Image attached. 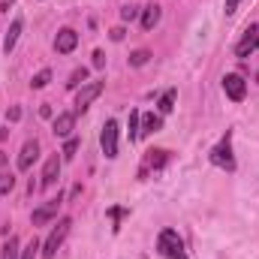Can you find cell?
I'll return each mask as SVG.
<instances>
[{
  "instance_id": "obj_26",
  "label": "cell",
  "mask_w": 259,
  "mask_h": 259,
  "mask_svg": "<svg viewBox=\"0 0 259 259\" xmlns=\"http://www.w3.org/2000/svg\"><path fill=\"white\" fill-rule=\"evenodd\" d=\"M6 121H9V124L21 121V109H18V106H9V109H6Z\"/></svg>"
},
{
  "instance_id": "obj_17",
  "label": "cell",
  "mask_w": 259,
  "mask_h": 259,
  "mask_svg": "<svg viewBox=\"0 0 259 259\" xmlns=\"http://www.w3.org/2000/svg\"><path fill=\"white\" fill-rule=\"evenodd\" d=\"M49 81H52V69H39V72L30 78V88H36V91H39V88H46Z\"/></svg>"
},
{
  "instance_id": "obj_2",
  "label": "cell",
  "mask_w": 259,
  "mask_h": 259,
  "mask_svg": "<svg viewBox=\"0 0 259 259\" xmlns=\"http://www.w3.org/2000/svg\"><path fill=\"white\" fill-rule=\"evenodd\" d=\"M69 226H72V220H69V217H64V220H58V223H55V229L49 232V238H46V244H42V259H55L58 247L64 244V238L69 235Z\"/></svg>"
},
{
  "instance_id": "obj_8",
  "label": "cell",
  "mask_w": 259,
  "mask_h": 259,
  "mask_svg": "<svg viewBox=\"0 0 259 259\" xmlns=\"http://www.w3.org/2000/svg\"><path fill=\"white\" fill-rule=\"evenodd\" d=\"M36 157H39V145H36V139L24 142V145H21V154H18V172H27V169L33 166Z\"/></svg>"
},
{
  "instance_id": "obj_18",
  "label": "cell",
  "mask_w": 259,
  "mask_h": 259,
  "mask_svg": "<svg viewBox=\"0 0 259 259\" xmlns=\"http://www.w3.org/2000/svg\"><path fill=\"white\" fill-rule=\"evenodd\" d=\"M172 109H175V91L169 88V91H166V94L160 97V112H163V115H169Z\"/></svg>"
},
{
  "instance_id": "obj_31",
  "label": "cell",
  "mask_w": 259,
  "mask_h": 259,
  "mask_svg": "<svg viewBox=\"0 0 259 259\" xmlns=\"http://www.w3.org/2000/svg\"><path fill=\"white\" fill-rule=\"evenodd\" d=\"M39 118H52V106H42L39 109Z\"/></svg>"
},
{
  "instance_id": "obj_3",
  "label": "cell",
  "mask_w": 259,
  "mask_h": 259,
  "mask_svg": "<svg viewBox=\"0 0 259 259\" xmlns=\"http://www.w3.org/2000/svg\"><path fill=\"white\" fill-rule=\"evenodd\" d=\"M211 163H214V166H220V169H226V172H232V169H235V157H232L229 133L220 139V145H214V148H211Z\"/></svg>"
},
{
  "instance_id": "obj_23",
  "label": "cell",
  "mask_w": 259,
  "mask_h": 259,
  "mask_svg": "<svg viewBox=\"0 0 259 259\" xmlns=\"http://www.w3.org/2000/svg\"><path fill=\"white\" fill-rule=\"evenodd\" d=\"M12 187H15V178H12L9 172H0V196L12 193Z\"/></svg>"
},
{
  "instance_id": "obj_24",
  "label": "cell",
  "mask_w": 259,
  "mask_h": 259,
  "mask_svg": "<svg viewBox=\"0 0 259 259\" xmlns=\"http://www.w3.org/2000/svg\"><path fill=\"white\" fill-rule=\"evenodd\" d=\"M39 250H42V244H39L36 238H30V244L21 250V259H36V253H39Z\"/></svg>"
},
{
  "instance_id": "obj_9",
  "label": "cell",
  "mask_w": 259,
  "mask_h": 259,
  "mask_svg": "<svg viewBox=\"0 0 259 259\" xmlns=\"http://www.w3.org/2000/svg\"><path fill=\"white\" fill-rule=\"evenodd\" d=\"M75 46H78V33H75L72 27H64V30L58 33V39H55V52H58V55H69Z\"/></svg>"
},
{
  "instance_id": "obj_7",
  "label": "cell",
  "mask_w": 259,
  "mask_h": 259,
  "mask_svg": "<svg viewBox=\"0 0 259 259\" xmlns=\"http://www.w3.org/2000/svg\"><path fill=\"white\" fill-rule=\"evenodd\" d=\"M256 49H259V27L256 24H250V27L244 30V39L235 46V55H238V58H250Z\"/></svg>"
},
{
  "instance_id": "obj_6",
  "label": "cell",
  "mask_w": 259,
  "mask_h": 259,
  "mask_svg": "<svg viewBox=\"0 0 259 259\" xmlns=\"http://www.w3.org/2000/svg\"><path fill=\"white\" fill-rule=\"evenodd\" d=\"M103 88H106L103 81H88V84H81V91H78V97H75V109H78V112H84V109H88V106L103 94Z\"/></svg>"
},
{
  "instance_id": "obj_5",
  "label": "cell",
  "mask_w": 259,
  "mask_h": 259,
  "mask_svg": "<svg viewBox=\"0 0 259 259\" xmlns=\"http://www.w3.org/2000/svg\"><path fill=\"white\" fill-rule=\"evenodd\" d=\"M223 91H226V97H229L232 103H241V100H244V94H247V84H244V78H241V75L229 72V75H223Z\"/></svg>"
},
{
  "instance_id": "obj_20",
  "label": "cell",
  "mask_w": 259,
  "mask_h": 259,
  "mask_svg": "<svg viewBox=\"0 0 259 259\" xmlns=\"http://www.w3.org/2000/svg\"><path fill=\"white\" fill-rule=\"evenodd\" d=\"M78 84H88V69H84V66L75 69V72L69 75V81H66V88H78Z\"/></svg>"
},
{
  "instance_id": "obj_22",
  "label": "cell",
  "mask_w": 259,
  "mask_h": 259,
  "mask_svg": "<svg viewBox=\"0 0 259 259\" xmlns=\"http://www.w3.org/2000/svg\"><path fill=\"white\" fill-rule=\"evenodd\" d=\"M160 127H163V121H160L157 115H148V118H145V124H142V136H145V133H157Z\"/></svg>"
},
{
  "instance_id": "obj_10",
  "label": "cell",
  "mask_w": 259,
  "mask_h": 259,
  "mask_svg": "<svg viewBox=\"0 0 259 259\" xmlns=\"http://www.w3.org/2000/svg\"><path fill=\"white\" fill-rule=\"evenodd\" d=\"M58 205H61V196H58V199H52L49 205L36 208V211L30 214V223H33V226H42V223H49V220H52V217L58 214Z\"/></svg>"
},
{
  "instance_id": "obj_28",
  "label": "cell",
  "mask_w": 259,
  "mask_h": 259,
  "mask_svg": "<svg viewBox=\"0 0 259 259\" xmlns=\"http://www.w3.org/2000/svg\"><path fill=\"white\" fill-rule=\"evenodd\" d=\"M238 3H241V0H226V3H223V12H226V15H235V12H238Z\"/></svg>"
},
{
  "instance_id": "obj_19",
  "label": "cell",
  "mask_w": 259,
  "mask_h": 259,
  "mask_svg": "<svg viewBox=\"0 0 259 259\" xmlns=\"http://www.w3.org/2000/svg\"><path fill=\"white\" fill-rule=\"evenodd\" d=\"M139 124H142V115H139V112H130V142H136V139L142 136Z\"/></svg>"
},
{
  "instance_id": "obj_16",
  "label": "cell",
  "mask_w": 259,
  "mask_h": 259,
  "mask_svg": "<svg viewBox=\"0 0 259 259\" xmlns=\"http://www.w3.org/2000/svg\"><path fill=\"white\" fill-rule=\"evenodd\" d=\"M18 253H21V250H18V238L9 235V241L3 244V259H18Z\"/></svg>"
},
{
  "instance_id": "obj_32",
  "label": "cell",
  "mask_w": 259,
  "mask_h": 259,
  "mask_svg": "<svg viewBox=\"0 0 259 259\" xmlns=\"http://www.w3.org/2000/svg\"><path fill=\"white\" fill-rule=\"evenodd\" d=\"M15 0H0V12H9V6H12Z\"/></svg>"
},
{
  "instance_id": "obj_33",
  "label": "cell",
  "mask_w": 259,
  "mask_h": 259,
  "mask_svg": "<svg viewBox=\"0 0 259 259\" xmlns=\"http://www.w3.org/2000/svg\"><path fill=\"white\" fill-rule=\"evenodd\" d=\"M3 166H6V154L0 151V169H3Z\"/></svg>"
},
{
  "instance_id": "obj_1",
  "label": "cell",
  "mask_w": 259,
  "mask_h": 259,
  "mask_svg": "<svg viewBox=\"0 0 259 259\" xmlns=\"http://www.w3.org/2000/svg\"><path fill=\"white\" fill-rule=\"evenodd\" d=\"M157 250H160L166 259H187V253H184V241H181V235H178L175 229H163V232H160Z\"/></svg>"
},
{
  "instance_id": "obj_12",
  "label": "cell",
  "mask_w": 259,
  "mask_h": 259,
  "mask_svg": "<svg viewBox=\"0 0 259 259\" xmlns=\"http://www.w3.org/2000/svg\"><path fill=\"white\" fill-rule=\"evenodd\" d=\"M58 175H61V160H58V154H55V157L46 160V169H42V181H39V187H52V184L58 181Z\"/></svg>"
},
{
  "instance_id": "obj_11",
  "label": "cell",
  "mask_w": 259,
  "mask_h": 259,
  "mask_svg": "<svg viewBox=\"0 0 259 259\" xmlns=\"http://www.w3.org/2000/svg\"><path fill=\"white\" fill-rule=\"evenodd\" d=\"M72 127H75V115H72V112H61V115L52 121V133L61 136V139H66V136L72 133Z\"/></svg>"
},
{
  "instance_id": "obj_4",
  "label": "cell",
  "mask_w": 259,
  "mask_h": 259,
  "mask_svg": "<svg viewBox=\"0 0 259 259\" xmlns=\"http://www.w3.org/2000/svg\"><path fill=\"white\" fill-rule=\"evenodd\" d=\"M100 145H103V154H106L109 160L118 157V121H106V124H103Z\"/></svg>"
},
{
  "instance_id": "obj_14",
  "label": "cell",
  "mask_w": 259,
  "mask_h": 259,
  "mask_svg": "<svg viewBox=\"0 0 259 259\" xmlns=\"http://www.w3.org/2000/svg\"><path fill=\"white\" fill-rule=\"evenodd\" d=\"M21 27H24V21H21V18H15V21L9 24L6 36H3V52H6V55H9V52L15 49V42H18V33H21Z\"/></svg>"
},
{
  "instance_id": "obj_29",
  "label": "cell",
  "mask_w": 259,
  "mask_h": 259,
  "mask_svg": "<svg viewBox=\"0 0 259 259\" xmlns=\"http://www.w3.org/2000/svg\"><path fill=\"white\" fill-rule=\"evenodd\" d=\"M94 66H97V69L106 66V55H103V52H94Z\"/></svg>"
},
{
  "instance_id": "obj_27",
  "label": "cell",
  "mask_w": 259,
  "mask_h": 259,
  "mask_svg": "<svg viewBox=\"0 0 259 259\" xmlns=\"http://www.w3.org/2000/svg\"><path fill=\"white\" fill-rule=\"evenodd\" d=\"M136 15H139V9H136V6H124V9H121V18H124V21H133Z\"/></svg>"
},
{
  "instance_id": "obj_15",
  "label": "cell",
  "mask_w": 259,
  "mask_h": 259,
  "mask_svg": "<svg viewBox=\"0 0 259 259\" xmlns=\"http://www.w3.org/2000/svg\"><path fill=\"white\" fill-rule=\"evenodd\" d=\"M166 160H169V151H151V157H148V166H145V169H142L139 175L145 178V175H148V169H160V166H163Z\"/></svg>"
},
{
  "instance_id": "obj_25",
  "label": "cell",
  "mask_w": 259,
  "mask_h": 259,
  "mask_svg": "<svg viewBox=\"0 0 259 259\" xmlns=\"http://www.w3.org/2000/svg\"><path fill=\"white\" fill-rule=\"evenodd\" d=\"M75 151H78V142H75V139H66L64 151H61V154H64V160H72V157H75Z\"/></svg>"
},
{
  "instance_id": "obj_30",
  "label": "cell",
  "mask_w": 259,
  "mask_h": 259,
  "mask_svg": "<svg viewBox=\"0 0 259 259\" xmlns=\"http://www.w3.org/2000/svg\"><path fill=\"white\" fill-rule=\"evenodd\" d=\"M124 33H127L124 27H115V30H112V39H115V42H121V39H124Z\"/></svg>"
},
{
  "instance_id": "obj_21",
  "label": "cell",
  "mask_w": 259,
  "mask_h": 259,
  "mask_svg": "<svg viewBox=\"0 0 259 259\" xmlns=\"http://www.w3.org/2000/svg\"><path fill=\"white\" fill-rule=\"evenodd\" d=\"M148 58H151V52H148V49H139V52L130 55V66H145L148 64Z\"/></svg>"
},
{
  "instance_id": "obj_13",
  "label": "cell",
  "mask_w": 259,
  "mask_h": 259,
  "mask_svg": "<svg viewBox=\"0 0 259 259\" xmlns=\"http://www.w3.org/2000/svg\"><path fill=\"white\" fill-rule=\"evenodd\" d=\"M160 15H163V9H160L157 3L145 6V9H142V27H145V30H154V27L160 24Z\"/></svg>"
}]
</instances>
